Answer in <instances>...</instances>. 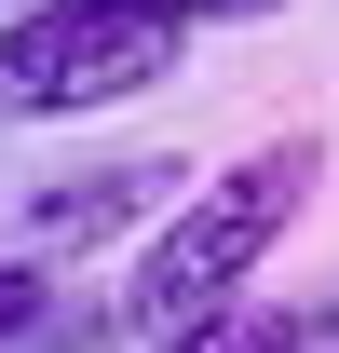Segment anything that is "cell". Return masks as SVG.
<instances>
[{
	"label": "cell",
	"instance_id": "cell-6",
	"mask_svg": "<svg viewBox=\"0 0 339 353\" xmlns=\"http://www.w3.org/2000/svg\"><path fill=\"white\" fill-rule=\"evenodd\" d=\"M41 326V259H0V340Z\"/></svg>",
	"mask_w": 339,
	"mask_h": 353
},
{
	"label": "cell",
	"instance_id": "cell-2",
	"mask_svg": "<svg viewBox=\"0 0 339 353\" xmlns=\"http://www.w3.org/2000/svg\"><path fill=\"white\" fill-rule=\"evenodd\" d=\"M150 82H176V28H150V14H109V0L0 14V123H82Z\"/></svg>",
	"mask_w": 339,
	"mask_h": 353
},
{
	"label": "cell",
	"instance_id": "cell-3",
	"mask_svg": "<svg viewBox=\"0 0 339 353\" xmlns=\"http://www.w3.org/2000/svg\"><path fill=\"white\" fill-rule=\"evenodd\" d=\"M163 353H312V312L245 299V312H217V326H190V340H163Z\"/></svg>",
	"mask_w": 339,
	"mask_h": 353
},
{
	"label": "cell",
	"instance_id": "cell-1",
	"mask_svg": "<svg viewBox=\"0 0 339 353\" xmlns=\"http://www.w3.org/2000/svg\"><path fill=\"white\" fill-rule=\"evenodd\" d=\"M312 190H326V136H271V150H245V163H204V190H190V204L150 231V259L123 272V326L190 340V326H217V312H245L258 259L312 218Z\"/></svg>",
	"mask_w": 339,
	"mask_h": 353
},
{
	"label": "cell",
	"instance_id": "cell-4",
	"mask_svg": "<svg viewBox=\"0 0 339 353\" xmlns=\"http://www.w3.org/2000/svg\"><path fill=\"white\" fill-rule=\"evenodd\" d=\"M136 190H150V163H109V176H82V190H54L28 231H41V245H82V231H109V218H123Z\"/></svg>",
	"mask_w": 339,
	"mask_h": 353
},
{
	"label": "cell",
	"instance_id": "cell-5",
	"mask_svg": "<svg viewBox=\"0 0 339 353\" xmlns=\"http://www.w3.org/2000/svg\"><path fill=\"white\" fill-rule=\"evenodd\" d=\"M109 14H150V28L190 41V28H245V14H271V0H109Z\"/></svg>",
	"mask_w": 339,
	"mask_h": 353
}]
</instances>
